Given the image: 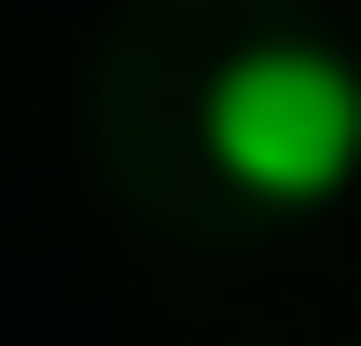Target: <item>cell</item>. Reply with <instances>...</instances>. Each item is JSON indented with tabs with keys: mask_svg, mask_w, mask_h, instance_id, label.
I'll list each match as a JSON object with an SVG mask.
<instances>
[{
	"mask_svg": "<svg viewBox=\"0 0 361 346\" xmlns=\"http://www.w3.org/2000/svg\"><path fill=\"white\" fill-rule=\"evenodd\" d=\"M209 153H223L264 208H319L334 180L361 167V70L334 42H236L223 84H209Z\"/></svg>",
	"mask_w": 361,
	"mask_h": 346,
	"instance_id": "6da1fadb",
	"label": "cell"
}]
</instances>
